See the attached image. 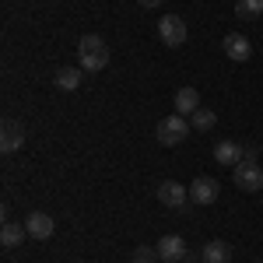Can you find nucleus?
<instances>
[{"instance_id": "nucleus-1", "label": "nucleus", "mask_w": 263, "mask_h": 263, "mask_svg": "<svg viewBox=\"0 0 263 263\" xmlns=\"http://www.w3.org/2000/svg\"><path fill=\"white\" fill-rule=\"evenodd\" d=\"M78 60H81V70H88V74L105 70L109 67V46H105V39L102 35H81V42H78Z\"/></svg>"}, {"instance_id": "nucleus-2", "label": "nucleus", "mask_w": 263, "mask_h": 263, "mask_svg": "<svg viewBox=\"0 0 263 263\" xmlns=\"http://www.w3.org/2000/svg\"><path fill=\"white\" fill-rule=\"evenodd\" d=\"M232 179H235V186L246 190V193H260V190H263V168H260V162L242 158V162L232 168Z\"/></svg>"}, {"instance_id": "nucleus-3", "label": "nucleus", "mask_w": 263, "mask_h": 263, "mask_svg": "<svg viewBox=\"0 0 263 263\" xmlns=\"http://www.w3.org/2000/svg\"><path fill=\"white\" fill-rule=\"evenodd\" d=\"M158 39H162L168 49H179V46H186V39H190L186 21H182L179 14H165V18L158 21Z\"/></svg>"}, {"instance_id": "nucleus-4", "label": "nucleus", "mask_w": 263, "mask_h": 263, "mask_svg": "<svg viewBox=\"0 0 263 263\" xmlns=\"http://www.w3.org/2000/svg\"><path fill=\"white\" fill-rule=\"evenodd\" d=\"M186 134H190V120L179 116V112H172V116H165V120L158 123V141H162L165 147L182 144V141H186Z\"/></svg>"}, {"instance_id": "nucleus-5", "label": "nucleus", "mask_w": 263, "mask_h": 263, "mask_svg": "<svg viewBox=\"0 0 263 263\" xmlns=\"http://www.w3.org/2000/svg\"><path fill=\"white\" fill-rule=\"evenodd\" d=\"M158 200H162V207H172V211H179V214H186V200H190V186H182V182H176V179H165L162 186H158Z\"/></svg>"}, {"instance_id": "nucleus-6", "label": "nucleus", "mask_w": 263, "mask_h": 263, "mask_svg": "<svg viewBox=\"0 0 263 263\" xmlns=\"http://www.w3.org/2000/svg\"><path fill=\"white\" fill-rule=\"evenodd\" d=\"M218 193H221V186H218V179H211V176H197V179L190 182V203L207 207V203L218 200Z\"/></svg>"}, {"instance_id": "nucleus-7", "label": "nucleus", "mask_w": 263, "mask_h": 263, "mask_svg": "<svg viewBox=\"0 0 263 263\" xmlns=\"http://www.w3.org/2000/svg\"><path fill=\"white\" fill-rule=\"evenodd\" d=\"M25 228H28V239H35V242H46V239L57 232V221H53L46 211H32V214L25 218Z\"/></svg>"}, {"instance_id": "nucleus-8", "label": "nucleus", "mask_w": 263, "mask_h": 263, "mask_svg": "<svg viewBox=\"0 0 263 263\" xmlns=\"http://www.w3.org/2000/svg\"><path fill=\"white\" fill-rule=\"evenodd\" d=\"M155 249H158L162 263H182V260H186V253H190V246H186L182 235H162V242L155 246Z\"/></svg>"}, {"instance_id": "nucleus-9", "label": "nucleus", "mask_w": 263, "mask_h": 263, "mask_svg": "<svg viewBox=\"0 0 263 263\" xmlns=\"http://www.w3.org/2000/svg\"><path fill=\"white\" fill-rule=\"evenodd\" d=\"M21 144H25V126L18 120H4L0 123V151L4 155H14Z\"/></svg>"}, {"instance_id": "nucleus-10", "label": "nucleus", "mask_w": 263, "mask_h": 263, "mask_svg": "<svg viewBox=\"0 0 263 263\" xmlns=\"http://www.w3.org/2000/svg\"><path fill=\"white\" fill-rule=\"evenodd\" d=\"M221 49H224V57L235 60V63H246V60H249V53H253V46H249V39H246L242 32H228L224 42H221Z\"/></svg>"}, {"instance_id": "nucleus-11", "label": "nucleus", "mask_w": 263, "mask_h": 263, "mask_svg": "<svg viewBox=\"0 0 263 263\" xmlns=\"http://www.w3.org/2000/svg\"><path fill=\"white\" fill-rule=\"evenodd\" d=\"M214 158H218V165H232L235 168L246 158V147L239 141H218L214 144Z\"/></svg>"}, {"instance_id": "nucleus-12", "label": "nucleus", "mask_w": 263, "mask_h": 263, "mask_svg": "<svg viewBox=\"0 0 263 263\" xmlns=\"http://www.w3.org/2000/svg\"><path fill=\"white\" fill-rule=\"evenodd\" d=\"M200 263H232V246L221 242V239L207 242L200 249Z\"/></svg>"}, {"instance_id": "nucleus-13", "label": "nucleus", "mask_w": 263, "mask_h": 263, "mask_svg": "<svg viewBox=\"0 0 263 263\" xmlns=\"http://www.w3.org/2000/svg\"><path fill=\"white\" fill-rule=\"evenodd\" d=\"M172 105H176V112H179V116H193V112L200 109V95H197V88H179Z\"/></svg>"}, {"instance_id": "nucleus-14", "label": "nucleus", "mask_w": 263, "mask_h": 263, "mask_svg": "<svg viewBox=\"0 0 263 263\" xmlns=\"http://www.w3.org/2000/svg\"><path fill=\"white\" fill-rule=\"evenodd\" d=\"M21 239H28V228L25 224H14V221H4V228H0V246L4 249H14V246H21Z\"/></svg>"}, {"instance_id": "nucleus-15", "label": "nucleus", "mask_w": 263, "mask_h": 263, "mask_svg": "<svg viewBox=\"0 0 263 263\" xmlns=\"http://www.w3.org/2000/svg\"><path fill=\"white\" fill-rule=\"evenodd\" d=\"M53 84H57L60 91H78V84H81V70H78V67H60V70L53 74Z\"/></svg>"}, {"instance_id": "nucleus-16", "label": "nucleus", "mask_w": 263, "mask_h": 263, "mask_svg": "<svg viewBox=\"0 0 263 263\" xmlns=\"http://www.w3.org/2000/svg\"><path fill=\"white\" fill-rule=\"evenodd\" d=\"M214 123H218V112H211V109H197V112L190 116V126H193V130H200V134L214 130Z\"/></svg>"}, {"instance_id": "nucleus-17", "label": "nucleus", "mask_w": 263, "mask_h": 263, "mask_svg": "<svg viewBox=\"0 0 263 263\" xmlns=\"http://www.w3.org/2000/svg\"><path fill=\"white\" fill-rule=\"evenodd\" d=\"M235 14H239L242 21L263 18V0H239V4H235Z\"/></svg>"}, {"instance_id": "nucleus-18", "label": "nucleus", "mask_w": 263, "mask_h": 263, "mask_svg": "<svg viewBox=\"0 0 263 263\" xmlns=\"http://www.w3.org/2000/svg\"><path fill=\"white\" fill-rule=\"evenodd\" d=\"M162 256H158V249L155 246H141L137 253H134V263H158Z\"/></svg>"}, {"instance_id": "nucleus-19", "label": "nucleus", "mask_w": 263, "mask_h": 263, "mask_svg": "<svg viewBox=\"0 0 263 263\" xmlns=\"http://www.w3.org/2000/svg\"><path fill=\"white\" fill-rule=\"evenodd\" d=\"M137 4H141V7H158L162 0H137Z\"/></svg>"}, {"instance_id": "nucleus-20", "label": "nucleus", "mask_w": 263, "mask_h": 263, "mask_svg": "<svg viewBox=\"0 0 263 263\" xmlns=\"http://www.w3.org/2000/svg\"><path fill=\"white\" fill-rule=\"evenodd\" d=\"M260 155H263V144H260Z\"/></svg>"}]
</instances>
